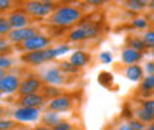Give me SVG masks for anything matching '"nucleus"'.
Wrapping results in <instances>:
<instances>
[{
	"label": "nucleus",
	"instance_id": "obj_24",
	"mask_svg": "<svg viewBox=\"0 0 154 130\" xmlns=\"http://www.w3.org/2000/svg\"><path fill=\"white\" fill-rule=\"evenodd\" d=\"M11 43H9V40H6V38L0 37V55L6 56V53H9L11 52Z\"/></svg>",
	"mask_w": 154,
	"mask_h": 130
},
{
	"label": "nucleus",
	"instance_id": "obj_14",
	"mask_svg": "<svg viewBox=\"0 0 154 130\" xmlns=\"http://www.w3.org/2000/svg\"><path fill=\"white\" fill-rule=\"evenodd\" d=\"M141 58H142V52H138V50H135L132 47H126V49H123V52H122V61H123L125 64H128V65L136 64Z\"/></svg>",
	"mask_w": 154,
	"mask_h": 130
},
{
	"label": "nucleus",
	"instance_id": "obj_42",
	"mask_svg": "<svg viewBox=\"0 0 154 130\" xmlns=\"http://www.w3.org/2000/svg\"><path fill=\"white\" fill-rule=\"evenodd\" d=\"M3 115H5V108L0 105V120H2V117H3Z\"/></svg>",
	"mask_w": 154,
	"mask_h": 130
},
{
	"label": "nucleus",
	"instance_id": "obj_9",
	"mask_svg": "<svg viewBox=\"0 0 154 130\" xmlns=\"http://www.w3.org/2000/svg\"><path fill=\"white\" fill-rule=\"evenodd\" d=\"M19 86H21V80L15 74H6L0 80L2 95H14L15 92L19 90Z\"/></svg>",
	"mask_w": 154,
	"mask_h": 130
},
{
	"label": "nucleus",
	"instance_id": "obj_27",
	"mask_svg": "<svg viewBox=\"0 0 154 130\" xmlns=\"http://www.w3.org/2000/svg\"><path fill=\"white\" fill-rule=\"evenodd\" d=\"M11 67H12V59L0 55V70H9Z\"/></svg>",
	"mask_w": 154,
	"mask_h": 130
},
{
	"label": "nucleus",
	"instance_id": "obj_23",
	"mask_svg": "<svg viewBox=\"0 0 154 130\" xmlns=\"http://www.w3.org/2000/svg\"><path fill=\"white\" fill-rule=\"evenodd\" d=\"M59 70H62L64 73H77V71H79V68L74 67L70 61H68V62H67V61H65V62H61V64H59Z\"/></svg>",
	"mask_w": 154,
	"mask_h": 130
},
{
	"label": "nucleus",
	"instance_id": "obj_5",
	"mask_svg": "<svg viewBox=\"0 0 154 130\" xmlns=\"http://www.w3.org/2000/svg\"><path fill=\"white\" fill-rule=\"evenodd\" d=\"M14 114V118L17 121H22V123H33L37 121L40 118V108H30V107H19Z\"/></svg>",
	"mask_w": 154,
	"mask_h": 130
},
{
	"label": "nucleus",
	"instance_id": "obj_40",
	"mask_svg": "<svg viewBox=\"0 0 154 130\" xmlns=\"http://www.w3.org/2000/svg\"><path fill=\"white\" fill-rule=\"evenodd\" d=\"M31 130H54V129L46 127V126H38V127H34V129H31Z\"/></svg>",
	"mask_w": 154,
	"mask_h": 130
},
{
	"label": "nucleus",
	"instance_id": "obj_41",
	"mask_svg": "<svg viewBox=\"0 0 154 130\" xmlns=\"http://www.w3.org/2000/svg\"><path fill=\"white\" fill-rule=\"evenodd\" d=\"M6 74H8V73H6V70H0V80H2Z\"/></svg>",
	"mask_w": 154,
	"mask_h": 130
},
{
	"label": "nucleus",
	"instance_id": "obj_49",
	"mask_svg": "<svg viewBox=\"0 0 154 130\" xmlns=\"http://www.w3.org/2000/svg\"><path fill=\"white\" fill-rule=\"evenodd\" d=\"M153 15H154V12H153Z\"/></svg>",
	"mask_w": 154,
	"mask_h": 130
},
{
	"label": "nucleus",
	"instance_id": "obj_4",
	"mask_svg": "<svg viewBox=\"0 0 154 130\" xmlns=\"http://www.w3.org/2000/svg\"><path fill=\"white\" fill-rule=\"evenodd\" d=\"M37 36V30L33 27H25V28H18V30H12L8 34V40L11 44H19L27 41L28 38Z\"/></svg>",
	"mask_w": 154,
	"mask_h": 130
},
{
	"label": "nucleus",
	"instance_id": "obj_2",
	"mask_svg": "<svg viewBox=\"0 0 154 130\" xmlns=\"http://www.w3.org/2000/svg\"><path fill=\"white\" fill-rule=\"evenodd\" d=\"M24 11L30 17L43 18V17L52 15L55 12V6H54V3H48V2H34V0H30V2L24 3Z\"/></svg>",
	"mask_w": 154,
	"mask_h": 130
},
{
	"label": "nucleus",
	"instance_id": "obj_6",
	"mask_svg": "<svg viewBox=\"0 0 154 130\" xmlns=\"http://www.w3.org/2000/svg\"><path fill=\"white\" fill-rule=\"evenodd\" d=\"M43 89V83L38 77L34 75H28L24 81H21L19 86V96H25V95H33V93H38V90Z\"/></svg>",
	"mask_w": 154,
	"mask_h": 130
},
{
	"label": "nucleus",
	"instance_id": "obj_35",
	"mask_svg": "<svg viewBox=\"0 0 154 130\" xmlns=\"http://www.w3.org/2000/svg\"><path fill=\"white\" fill-rule=\"evenodd\" d=\"M134 27L139 28V30H144V28L147 27V21H145V18H136L134 21Z\"/></svg>",
	"mask_w": 154,
	"mask_h": 130
},
{
	"label": "nucleus",
	"instance_id": "obj_7",
	"mask_svg": "<svg viewBox=\"0 0 154 130\" xmlns=\"http://www.w3.org/2000/svg\"><path fill=\"white\" fill-rule=\"evenodd\" d=\"M51 40L46 37V36H42L37 34L34 37L28 38L27 41L21 43V49L25 50V52H36V50H43V49H48Z\"/></svg>",
	"mask_w": 154,
	"mask_h": 130
},
{
	"label": "nucleus",
	"instance_id": "obj_16",
	"mask_svg": "<svg viewBox=\"0 0 154 130\" xmlns=\"http://www.w3.org/2000/svg\"><path fill=\"white\" fill-rule=\"evenodd\" d=\"M126 77L131 80V81H141L142 77H144V70L139 67V65H129L126 68Z\"/></svg>",
	"mask_w": 154,
	"mask_h": 130
},
{
	"label": "nucleus",
	"instance_id": "obj_33",
	"mask_svg": "<svg viewBox=\"0 0 154 130\" xmlns=\"http://www.w3.org/2000/svg\"><path fill=\"white\" fill-rule=\"evenodd\" d=\"M129 126H131L134 130H147L145 126H144V123H141L139 120H132V121H129Z\"/></svg>",
	"mask_w": 154,
	"mask_h": 130
},
{
	"label": "nucleus",
	"instance_id": "obj_13",
	"mask_svg": "<svg viewBox=\"0 0 154 130\" xmlns=\"http://www.w3.org/2000/svg\"><path fill=\"white\" fill-rule=\"evenodd\" d=\"M43 81L48 83L49 86H58L64 83V74L61 73L59 68H49L43 74Z\"/></svg>",
	"mask_w": 154,
	"mask_h": 130
},
{
	"label": "nucleus",
	"instance_id": "obj_21",
	"mask_svg": "<svg viewBox=\"0 0 154 130\" xmlns=\"http://www.w3.org/2000/svg\"><path fill=\"white\" fill-rule=\"evenodd\" d=\"M42 90H43V96L45 98H49V99H54L57 96H61L59 90H58L55 86H45Z\"/></svg>",
	"mask_w": 154,
	"mask_h": 130
},
{
	"label": "nucleus",
	"instance_id": "obj_34",
	"mask_svg": "<svg viewBox=\"0 0 154 130\" xmlns=\"http://www.w3.org/2000/svg\"><path fill=\"white\" fill-rule=\"evenodd\" d=\"M99 61L102 62V64H110L111 61H113V56L110 52H102L101 55H99Z\"/></svg>",
	"mask_w": 154,
	"mask_h": 130
},
{
	"label": "nucleus",
	"instance_id": "obj_39",
	"mask_svg": "<svg viewBox=\"0 0 154 130\" xmlns=\"http://www.w3.org/2000/svg\"><path fill=\"white\" fill-rule=\"evenodd\" d=\"M88 3H91V5H101V3H104L105 0H86Z\"/></svg>",
	"mask_w": 154,
	"mask_h": 130
},
{
	"label": "nucleus",
	"instance_id": "obj_25",
	"mask_svg": "<svg viewBox=\"0 0 154 130\" xmlns=\"http://www.w3.org/2000/svg\"><path fill=\"white\" fill-rule=\"evenodd\" d=\"M128 6L132 9V11H142L145 8V3L139 2V0H128Z\"/></svg>",
	"mask_w": 154,
	"mask_h": 130
},
{
	"label": "nucleus",
	"instance_id": "obj_29",
	"mask_svg": "<svg viewBox=\"0 0 154 130\" xmlns=\"http://www.w3.org/2000/svg\"><path fill=\"white\" fill-rule=\"evenodd\" d=\"M144 41H145V44H147L148 47H154V30L153 31L145 33V36H144Z\"/></svg>",
	"mask_w": 154,
	"mask_h": 130
},
{
	"label": "nucleus",
	"instance_id": "obj_18",
	"mask_svg": "<svg viewBox=\"0 0 154 130\" xmlns=\"http://www.w3.org/2000/svg\"><path fill=\"white\" fill-rule=\"evenodd\" d=\"M141 90L144 93H150L154 90V75H147L141 80Z\"/></svg>",
	"mask_w": 154,
	"mask_h": 130
},
{
	"label": "nucleus",
	"instance_id": "obj_26",
	"mask_svg": "<svg viewBox=\"0 0 154 130\" xmlns=\"http://www.w3.org/2000/svg\"><path fill=\"white\" fill-rule=\"evenodd\" d=\"M98 81L102 84V86H108L111 81H113V77L110 73H101L99 74V78H98Z\"/></svg>",
	"mask_w": 154,
	"mask_h": 130
},
{
	"label": "nucleus",
	"instance_id": "obj_28",
	"mask_svg": "<svg viewBox=\"0 0 154 130\" xmlns=\"http://www.w3.org/2000/svg\"><path fill=\"white\" fill-rule=\"evenodd\" d=\"M17 124L12 120H0V130H11L14 129Z\"/></svg>",
	"mask_w": 154,
	"mask_h": 130
},
{
	"label": "nucleus",
	"instance_id": "obj_15",
	"mask_svg": "<svg viewBox=\"0 0 154 130\" xmlns=\"http://www.w3.org/2000/svg\"><path fill=\"white\" fill-rule=\"evenodd\" d=\"M70 62L77 68H82V67H85L89 62V55L86 52H83V50H76L70 56Z\"/></svg>",
	"mask_w": 154,
	"mask_h": 130
},
{
	"label": "nucleus",
	"instance_id": "obj_43",
	"mask_svg": "<svg viewBox=\"0 0 154 130\" xmlns=\"http://www.w3.org/2000/svg\"><path fill=\"white\" fill-rule=\"evenodd\" d=\"M34 2H48V3H54L55 0H34Z\"/></svg>",
	"mask_w": 154,
	"mask_h": 130
},
{
	"label": "nucleus",
	"instance_id": "obj_22",
	"mask_svg": "<svg viewBox=\"0 0 154 130\" xmlns=\"http://www.w3.org/2000/svg\"><path fill=\"white\" fill-rule=\"evenodd\" d=\"M129 47H132V49L138 50V52H142L147 47V44L141 38H129Z\"/></svg>",
	"mask_w": 154,
	"mask_h": 130
},
{
	"label": "nucleus",
	"instance_id": "obj_48",
	"mask_svg": "<svg viewBox=\"0 0 154 130\" xmlns=\"http://www.w3.org/2000/svg\"><path fill=\"white\" fill-rule=\"evenodd\" d=\"M0 95H2V90H0Z\"/></svg>",
	"mask_w": 154,
	"mask_h": 130
},
{
	"label": "nucleus",
	"instance_id": "obj_19",
	"mask_svg": "<svg viewBox=\"0 0 154 130\" xmlns=\"http://www.w3.org/2000/svg\"><path fill=\"white\" fill-rule=\"evenodd\" d=\"M136 118L141 121V123H151L154 121V115L153 114H150L148 111H145L144 108H141V110H136Z\"/></svg>",
	"mask_w": 154,
	"mask_h": 130
},
{
	"label": "nucleus",
	"instance_id": "obj_36",
	"mask_svg": "<svg viewBox=\"0 0 154 130\" xmlns=\"http://www.w3.org/2000/svg\"><path fill=\"white\" fill-rule=\"evenodd\" d=\"M145 71L148 75H154V62H147L145 64Z\"/></svg>",
	"mask_w": 154,
	"mask_h": 130
},
{
	"label": "nucleus",
	"instance_id": "obj_20",
	"mask_svg": "<svg viewBox=\"0 0 154 130\" xmlns=\"http://www.w3.org/2000/svg\"><path fill=\"white\" fill-rule=\"evenodd\" d=\"M11 31H12V27H11V24H9L8 18H3V17H0V37H3V36H8Z\"/></svg>",
	"mask_w": 154,
	"mask_h": 130
},
{
	"label": "nucleus",
	"instance_id": "obj_38",
	"mask_svg": "<svg viewBox=\"0 0 154 130\" xmlns=\"http://www.w3.org/2000/svg\"><path fill=\"white\" fill-rule=\"evenodd\" d=\"M116 130H134V129L129 126V123H125V124H122L120 127H117Z\"/></svg>",
	"mask_w": 154,
	"mask_h": 130
},
{
	"label": "nucleus",
	"instance_id": "obj_10",
	"mask_svg": "<svg viewBox=\"0 0 154 130\" xmlns=\"http://www.w3.org/2000/svg\"><path fill=\"white\" fill-rule=\"evenodd\" d=\"M70 108H71V98L70 96H64V95L51 99L49 104H48V110L54 112H64L68 111Z\"/></svg>",
	"mask_w": 154,
	"mask_h": 130
},
{
	"label": "nucleus",
	"instance_id": "obj_3",
	"mask_svg": "<svg viewBox=\"0 0 154 130\" xmlns=\"http://www.w3.org/2000/svg\"><path fill=\"white\" fill-rule=\"evenodd\" d=\"M55 58H57L55 47H48V49H43V50L27 52V53H24L21 56V61L25 62V64H30V65H40V64L52 61Z\"/></svg>",
	"mask_w": 154,
	"mask_h": 130
},
{
	"label": "nucleus",
	"instance_id": "obj_12",
	"mask_svg": "<svg viewBox=\"0 0 154 130\" xmlns=\"http://www.w3.org/2000/svg\"><path fill=\"white\" fill-rule=\"evenodd\" d=\"M8 21L12 27V30H18V28H25L27 24H28V15L25 12H21V11H15L12 12L9 17H8Z\"/></svg>",
	"mask_w": 154,
	"mask_h": 130
},
{
	"label": "nucleus",
	"instance_id": "obj_47",
	"mask_svg": "<svg viewBox=\"0 0 154 130\" xmlns=\"http://www.w3.org/2000/svg\"><path fill=\"white\" fill-rule=\"evenodd\" d=\"M151 52H153V55H154V47H151Z\"/></svg>",
	"mask_w": 154,
	"mask_h": 130
},
{
	"label": "nucleus",
	"instance_id": "obj_11",
	"mask_svg": "<svg viewBox=\"0 0 154 130\" xmlns=\"http://www.w3.org/2000/svg\"><path fill=\"white\" fill-rule=\"evenodd\" d=\"M46 98L42 93H33V95H25L21 96L18 101L19 107H30V108H40L45 105Z\"/></svg>",
	"mask_w": 154,
	"mask_h": 130
},
{
	"label": "nucleus",
	"instance_id": "obj_31",
	"mask_svg": "<svg viewBox=\"0 0 154 130\" xmlns=\"http://www.w3.org/2000/svg\"><path fill=\"white\" fill-rule=\"evenodd\" d=\"M142 108L145 111H148L150 114L154 115V99H148V101H144L142 102Z\"/></svg>",
	"mask_w": 154,
	"mask_h": 130
},
{
	"label": "nucleus",
	"instance_id": "obj_1",
	"mask_svg": "<svg viewBox=\"0 0 154 130\" xmlns=\"http://www.w3.org/2000/svg\"><path fill=\"white\" fill-rule=\"evenodd\" d=\"M82 17L80 11L71 6H61L55 9V12L51 15V24L58 27H68L71 24L77 22Z\"/></svg>",
	"mask_w": 154,
	"mask_h": 130
},
{
	"label": "nucleus",
	"instance_id": "obj_30",
	"mask_svg": "<svg viewBox=\"0 0 154 130\" xmlns=\"http://www.w3.org/2000/svg\"><path fill=\"white\" fill-rule=\"evenodd\" d=\"M52 129L54 130H73V126H71L68 121H62V120H61L57 126H54Z\"/></svg>",
	"mask_w": 154,
	"mask_h": 130
},
{
	"label": "nucleus",
	"instance_id": "obj_8",
	"mask_svg": "<svg viewBox=\"0 0 154 130\" xmlns=\"http://www.w3.org/2000/svg\"><path fill=\"white\" fill-rule=\"evenodd\" d=\"M98 36V28L92 27V25H82L76 30H73L70 33L68 38L71 41H82V40H88V38H94Z\"/></svg>",
	"mask_w": 154,
	"mask_h": 130
},
{
	"label": "nucleus",
	"instance_id": "obj_32",
	"mask_svg": "<svg viewBox=\"0 0 154 130\" xmlns=\"http://www.w3.org/2000/svg\"><path fill=\"white\" fill-rule=\"evenodd\" d=\"M68 50H70V46H68V44H61V46H57V47H55L57 58H58V56H61V55H65Z\"/></svg>",
	"mask_w": 154,
	"mask_h": 130
},
{
	"label": "nucleus",
	"instance_id": "obj_44",
	"mask_svg": "<svg viewBox=\"0 0 154 130\" xmlns=\"http://www.w3.org/2000/svg\"><path fill=\"white\" fill-rule=\"evenodd\" d=\"M147 130H154V123H153V124H150V126L147 127Z\"/></svg>",
	"mask_w": 154,
	"mask_h": 130
},
{
	"label": "nucleus",
	"instance_id": "obj_17",
	"mask_svg": "<svg viewBox=\"0 0 154 130\" xmlns=\"http://www.w3.org/2000/svg\"><path fill=\"white\" fill-rule=\"evenodd\" d=\"M42 121H43V124L46 126V127H54V126H57L58 123L61 121V118H59V115H58V112H54V111H46L43 115H42Z\"/></svg>",
	"mask_w": 154,
	"mask_h": 130
},
{
	"label": "nucleus",
	"instance_id": "obj_50",
	"mask_svg": "<svg viewBox=\"0 0 154 130\" xmlns=\"http://www.w3.org/2000/svg\"><path fill=\"white\" fill-rule=\"evenodd\" d=\"M153 27H154V24H153Z\"/></svg>",
	"mask_w": 154,
	"mask_h": 130
},
{
	"label": "nucleus",
	"instance_id": "obj_45",
	"mask_svg": "<svg viewBox=\"0 0 154 130\" xmlns=\"http://www.w3.org/2000/svg\"><path fill=\"white\" fill-rule=\"evenodd\" d=\"M139 2H142V3H150V2H153V0H139Z\"/></svg>",
	"mask_w": 154,
	"mask_h": 130
},
{
	"label": "nucleus",
	"instance_id": "obj_46",
	"mask_svg": "<svg viewBox=\"0 0 154 130\" xmlns=\"http://www.w3.org/2000/svg\"><path fill=\"white\" fill-rule=\"evenodd\" d=\"M61 2H73V0H61Z\"/></svg>",
	"mask_w": 154,
	"mask_h": 130
},
{
	"label": "nucleus",
	"instance_id": "obj_37",
	"mask_svg": "<svg viewBox=\"0 0 154 130\" xmlns=\"http://www.w3.org/2000/svg\"><path fill=\"white\" fill-rule=\"evenodd\" d=\"M9 6H11V0H0V12L9 9Z\"/></svg>",
	"mask_w": 154,
	"mask_h": 130
}]
</instances>
